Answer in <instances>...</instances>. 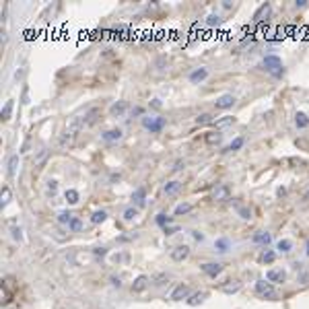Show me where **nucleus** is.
<instances>
[{
    "label": "nucleus",
    "instance_id": "obj_53",
    "mask_svg": "<svg viewBox=\"0 0 309 309\" xmlns=\"http://www.w3.org/2000/svg\"><path fill=\"white\" fill-rule=\"evenodd\" d=\"M305 252H307V256H309V242H307V250H305Z\"/></svg>",
    "mask_w": 309,
    "mask_h": 309
},
{
    "label": "nucleus",
    "instance_id": "obj_8",
    "mask_svg": "<svg viewBox=\"0 0 309 309\" xmlns=\"http://www.w3.org/2000/svg\"><path fill=\"white\" fill-rule=\"evenodd\" d=\"M122 136H124V132L120 130V128H110V130H106V132L101 134V140H106V142H118Z\"/></svg>",
    "mask_w": 309,
    "mask_h": 309
},
{
    "label": "nucleus",
    "instance_id": "obj_39",
    "mask_svg": "<svg viewBox=\"0 0 309 309\" xmlns=\"http://www.w3.org/2000/svg\"><path fill=\"white\" fill-rule=\"evenodd\" d=\"M242 146H244V138H242V136H239V138H235V140H233V142H231L225 150H239Z\"/></svg>",
    "mask_w": 309,
    "mask_h": 309
},
{
    "label": "nucleus",
    "instance_id": "obj_11",
    "mask_svg": "<svg viewBox=\"0 0 309 309\" xmlns=\"http://www.w3.org/2000/svg\"><path fill=\"white\" fill-rule=\"evenodd\" d=\"M220 140H222V134L218 130H208L204 134V142L208 146H216V144H220Z\"/></svg>",
    "mask_w": 309,
    "mask_h": 309
},
{
    "label": "nucleus",
    "instance_id": "obj_3",
    "mask_svg": "<svg viewBox=\"0 0 309 309\" xmlns=\"http://www.w3.org/2000/svg\"><path fill=\"white\" fill-rule=\"evenodd\" d=\"M256 293L260 297H264V299H270V297L276 295V293H274V284L268 282V280H258L256 282Z\"/></svg>",
    "mask_w": 309,
    "mask_h": 309
},
{
    "label": "nucleus",
    "instance_id": "obj_26",
    "mask_svg": "<svg viewBox=\"0 0 309 309\" xmlns=\"http://www.w3.org/2000/svg\"><path fill=\"white\" fill-rule=\"evenodd\" d=\"M64 198H66L68 204H78V198H80V196H78L76 190H72V188H70V190H66V192H64Z\"/></svg>",
    "mask_w": 309,
    "mask_h": 309
},
{
    "label": "nucleus",
    "instance_id": "obj_47",
    "mask_svg": "<svg viewBox=\"0 0 309 309\" xmlns=\"http://www.w3.org/2000/svg\"><path fill=\"white\" fill-rule=\"evenodd\" d=\"M176 231H180V227H176V225H167V227H165V233H167V235H174Z\"/></svg>",
    "mask_w": 309,
    "mask_h": 309
},
{
    "label": "nucleus",
    "instance_id": "obj_1",
    "mask_svg": "<svg viewBox=\"0 0 309 309\" xmlns=\"http://www.w3.org/2000/svg\"><path fill=\"white\" fill-rule=\"evenodd\" d=\"M142 126L148 132L157 134V132H161L165 128V118H161V116H146V118H142Z\"/></svg>",
    "mask_w": 309,
    "mask_h": 309
},
{
    "label": "nucleus",
    "instance_id": "obj_48",
    "mask_svg": "<svg viewBox=\"0 0 309 309\" xmlns=\"http://www.w3.org/2000/svg\"><path fill=\"white\" fill-rule=\"evenodd\" d=\"M167 278H169V276H167V274H159V276H157V278H154V284H163V282H165Z\"/></svg>",
    "mask_w": 309,
    "mask_h": 309
},
{
    "label": "nucleus",
    "instance_id": "obj_2",
    "mask_svg": "<svg viewBox=\"0 0 309 309\" xmlns=\"http://www.w3.org/2000/svg\"><path fill=\"white\" fill-rule=\"evenodd\" d=\"M264 68L266 72H270L272 76H282V62L278 56H266L264 58Z\"/></svg>",
    "mask_w": 309,
    "mask_h": 309
},
{
    "label": "nucleus",
    "instance_id": "obj_12",
    "mask_svg": "<svg viewBox=\"0 0 309 309\" xmlns=\"http://www.w3.org/2000/svg\"><path fill=\"white\" fill-rule=\"evenodd\" d=\"M206 76H208V68H196V70H192L190 72V82H194V84H200L202 80H206Z\"/></svg>",
    "mask_w": 309,
    "mask_h": 309
},
{
    "label": "nucleus",
    "instance_id": "obj_27",
    "mask_svg": "<svg viewBox=\"0 0 309 309\" xmlns=\"http://www.w3.org/2000/svg\"><path fill=\"white\" fill-rule=\"evenodd\" d=\"M233 122H235V118H233V116H225V118H220V120H214V126H216V130H218V128L231 126Z\"/></svg>",
    "mask_w": 309,
    "mask_h": 309
},
{
    "label": "nucleus",
    "instance_id": "obj_32",
    "mask_svg": "<svg viewBox=\"0 0 309 309\" xmlns=\"http://www.w3.org/2000/svg\"><path fill=\"white\" fill-rule=\"evenodd\" d=\"M82 229V220L78 216H74L70 222H68V231H72V233H78Z\"/></svg>",
    "mask_w": 309,
    "mask_h": 309
},
{
    "label": "nucleus",
    "instance_id": "obj_4",
    "mask_svg": "<svg viewBox=\"0 0 309 309\" xmlns=\"http://www.w3.org/2000/svg\"><path fill=\"white\" fill-rule=\"evenodd\" d=\"M229 194H231L229 186H225V184H216V186L212 188L210 198L216 200V202H225V200H229Z\"/></svg>",
    "mask_w": 309,
    "mask_h": 309
},
{
    "label": "nucleus",
    "instance_id": "obj_28",
    "mask_svg": "<svg viewBox=\"0 0 309 309\" xmlns=\"http://www.w3.org/2000/svg\"><path fill=\"white\" fill-rule=\"evenodd\" d=\"M196 124H200V126H204V124H214V116L212 114H200L196 118Z\"/></svg>",
    "mask_w": 309,
    "mask_h": 309
},
{
    "label": "nucleus",
    "instance_id": "obj_7",
    "mask_svg": "<svg viewBox=\"0 0 309 309\" xmlns=\"http://www.w3.org/2000/svg\"><path fill=\"white\" fill-rule=\"evenodd\" d=\"M233 103H235V97H233L231 93H227V95L216 97L214 108H216V110H229V108H233Z\"/></svg>",
    "mask_w": 309,
    "mask_h": 309
},
{
    "label": "nucleus",
    "instance_id": "obj_30",
    "mask_svg": "<svg viewBox=\"0 0 309 309\" xmlns=\"http://www.w3.org/2000/svg\"><path fill=\"white\" fill-rule=\"evenodd\" d=\"M295 124H297V128H307V126H309V118H307L303 112H299V114L295 116Z\"/></svg>",
    "mask_w": 309,
    "mask_h": 309
},
{
    "label": "nucleus",
    "instance_id": "obj_9",
    "mask_svg": "<svg viewBox=\"0 0 309 309\" xmlns=\"http://www.w3.org/2000/svg\"><path fill=\"white\" fill-rule=\"evenodd\" d=\"M202 272H204V274H208L210 278H216L218 274L222 272V264H218V262H208V264H202Z\"/></svg>",
    "mask_w": 309,
    "mask_h": 309
},
{
    "label": "nucleus",
    "instance_id": "obj_16",
    "mask_svg": "<svg viewBox=\"0 0 309 309\" xmlns=\"http://www.w3.org/2000/svg\"><path fill=\"white\" fill-rule=\"evenodd\" d=\"M284 276H286V274H284L282 270H276V268H272V270L266 272V280L272 282V284H274V282H282Z\"/></svg>",
    "mask_w": 309,
    "mask_h": 309
},
{
    "label": "nucleus",
    "instance_id": "obj_38",
    "mask_svg": "<svg viewBox=\"0 0 309 309\" xmlns=\"http://www.w3.org/2000/svg\"><path fill=\"white\" fill-rule=\"evenodd\" d=\"M214 248H216V252H227L229 250V242H227V239H216Z\"/></svg>",
    "mask_w": 309,
    "mask_h": 309
},
{
    "label": "nucleus",
    "instance_id": "obj_54",
    "mask_svg": "<svg viewBox=\"0 0 309 309\" xmlns=\"http://www.w3.org/2000/svg\"><path fill=\"white\" fill-rule=\"evenodd\" d=\"M305 200H309V192H307V194H305Z\"/></svg>",
    "mask_w": 309,
    "mask_h": 309
},
{
    "label": "nucleus",
    "instance_id": "obj_10",
    "mask_svg": "<svg viewBox=\"0 0 309 309\" xmlns=\"http://www.w3.org/2000/svg\"><path fill=\"white\" fill-rule=\"evenodd\" d=\"M126 110H128L126 101H114L112 108H110V114H112V118H122L126 114Z\"/></svg>",
    "mask_w": 309,
    "mask_h": 309
},
{
    "label": "nucleus",
    "instance_id": "obj_45",
    "mask_svg": "<svg viewBox=\"0 0 309 309\" xmlns=\"http://www.w3.org/2000/svg\"><path fill=\"white\" fill-rule=\"evenodd\" d=\"M148 108H152V110H161V108H163V103H161V99H152V101L148 103Z\"/></svg>",
    "mask_w": 309,
    "mask_h": 309
},
{
    "label": "nucleus",
    "instance_id": "obj_41",
    "mask_svg": "<svg viewBox=\"0 0 309 309\" xmlns=\"http://www.w3.org/2000/svg\"><path fill=\"white\" fill-rule=\"evenodd\" d=\"M204 297H206V293H194L188 303H190V305H198V303H202V301H204Z\"/></svg>",
    "mask_w": 309,
    "mask_h": 309
},
{
    "label": "nucleus",
    "instance_id": "obj_37",
    "mask_svg": "<svg viewBox=\"0 0 309 309\" xmlns=\"http://www.w3.org/2000/svg\"><path fill=\"white\" fill-rule=\"evenodd\" d=\"M237 212H239V216H242V218H250L252 216V210L248 208V206H242V204H237Z\"/></svg>",
    "mask_w": 309,
    "mask_h": 309
},
{
    "label": "nucleus",
    "instance_id": "obj_34",
    "mask_svg": "<svg viewBox=\"0 0 309 309\" xmlns=\"http://www.w3.org/2000/svg\"><path fill=\"white\" fill-rule=\"evenodd\" d=\"M10 202V188L8 186H4L2 188V196H0V204H2V208Z\"/></svg>",
    "mask_w": 309,
    "mask_h": 309
},
{
    "label": "nucleus",
    "instance_id": "obj_40",
    "mask_svg": "<svg viewBox=\"0 0 309 309\" xmlns=\"http://www.w3.org/2000/svg\"><path fill=\"white\" fill-rule=\"evenodd\" d=\"M276 248H278L280 252H284V254H286V252H290V248H293V244H290L288 239H280V242H278V246H276Z\"/></svg>",
    "mask_w": 309,
    "mask_h": 309
},
{
    "label": "nucleus",
    "instance_id": "obj_33",
    "mask_svg": "<svg viewBox=\"0 0 309 309\" xmlns=\"http://www.w3.org/2000/svg\"><path fill=\"white\" fill-rule=\"evenodd\" d=\"M106 218H108V212L106 210H95L91 214V222H95V225H99V222H103Z\"/></svg>",
    "mask_w": 309,
    "mask_h": 309
},
{
    "label": "nucleus",
    "instance_id": "obj_5",
    "mask_svg": "<svg viewBox=\"0 0 309 309\" xmlns=\"http://www.w3.org/2000/svg\"><path fill=\"white\" fill-rule=\"evenodd\" d=\"M188 295H190V286L182 282V284H178L174 290H171L169 299H171V301H182V299H188Z\"/></svg>",
    "mask_w": 309,
    "mask_h": 309
},
{
    "label": "nucleus",
    "instance_id": "obj_51",
    "mask_svg": "<svg viewBox=\"0 0 309 309\" xmlns=\"http://www.w3.org/2000/svg\"><path fill=\"white\" fill-rule=\"evenodd\" d=\"M192 235H194V239H198V242H202V239H204V235L200 231H192Z\"/></svg>",
    "mask_w": 309,
    "mask_h": 309
},
{
    "label": "nucleus",
    "instance_id": "obj_17",
    "mask_svg": "<svg viewBox=\"0 0 309 309\" xmlns=\"http://www.w3.org/2000/svg\"><path fill=\"white\" fill-rule=\"evenodd\" d=\"M16 169H19V154H10V159L6 163V176L8 178H14Z\"/></svg>",
    "mask_w": 309,
    "mask_h": 309
},
{
    "label": "nucleus",
    "instance_id": "obj_19",
    "mask_svg": "<svg viewBox=\"0 0 309 309\" xmlns=\"http://www.w3.org/2000/svg\"><path fill=\"white\" fill-rule=\"evenodd\" d=\"M252 242H254V244H260V246H268V244H270V233H266V231H258V233H254Z\"/></svg>",
    "mask_w": 309,
    "mask_h": 309
},
{
    "label": "nucleus",
    "instance_id": "obj_29",
    "mask_svg": "<svg viewBox=\"0 0 309 309\" xmlns=\"http://www.w3.org/2000/svg\"><path fill=\"white\" fill-rule=\"evenodd\" d=\"M72 218H74V216L68 212V210H62V212H58V216H56V220L60 222V225H66V227H68V222H70Z\"/></svg>",
    "mask_w": 309,
    "mask_h": 309
},
{
    "label": "nucleus",
    "instance_id": "obj_46",
    "mask_svg": "<svg viewBox=\"0 0 309 309\" xmlns=\"http://www.w3.org/2000/svg\"><path fill=\"white\" fill-rule=\"evenodd\" d=\"M93 256H95V258H103V256H108V250H106V248H97V250L93 252Z\"/></svg>",
    "mask_w": 309,
    "mask_h": 309
},
{
    "label": "nucleus",
    "instance_id": "obj_43",
    "mask_svg": "<svg viewBox=\"0 0 309 309\" xmlns=\"http://www.w3.org/2000/svg\"><path fill=\"white\" fill-rule=\"evenodd\" d=\"M56 190H58V182L50 180V182H48V194H52V196H54V194H56Z\"/></svg>",
    "mask_w": 309,
    "mask_h": 309
},
{
    "label": "nucleus",
    "instance_id": "obj_18",
    "mask_svg": "<svg viewBox=\"0 0 309 309\" xmlns=\"http://www.w3.org/2000/svg\"><path fill=\"white\" fill-rule=\"evenodd\" d=\"M180 188H182V182L174 180V182H167V184L163 186V192H165L167 196H174V194H178V192H180Z\"/></svg>",
    "mask_w": 309,
    "mask_h": 309
},
{
    "label": "nucleus",
    "instance_id": "obj_50",
    "mask_svg": "<svg viewBox=\"0 0 309 309\" xmlns=\"http://www.w3.org/2000/svg\"><path fill=\"white\" fill-rule=\"evenodd\" d=\"M184 161H176V165H174V171H180V169H184Z\"/></svg>",
    "mask_w": 309,
    "mask_h": 309
},
{
    "label": "nucleus",
    "instance_id": "obj_23",
    "mask_svg": "<svg viewBox=\"0 0 309 309\" xmlns=\"http://www.w3.org/2000/svg\"><path fill=\"white\" fill-rule=\"evenodd\" d=\"M0 301H2V305H8V303L12 301V293L8 290V286H6V284L0 286Z\"/></svg>",
    "mask_w": 309,
    "mask_h": 309
},
{
    "label": "nucleus",
    "instance_id": "obj_44",
    "mask_svg": "<svg viewBox=\"0 0 309 309\" xmlns=\"http://www.w3.org/2000/svg\"><path fill=\"white\" fill-rule=\"evenodd\" d=\"M10 233H12V237H14V239H19V242L23 239V231H21V227H12V229H10Z\"/></svg>",
    "mask_w": 309,
    "mask_h": 309
},
{
    "label": "nucleus",
    "instance_id": "obj_49",
    "mask_svg": "<svg viewBox=\"0 0 309 309\" xmlns=\"http://www.w3.org/2000/svg\"><path fill=\"white\" fill-rule=\"evenodd\" d=\"M23 103H25V106L29 103V89L27 87H23Z\"/></svg>",
    "mask_w": 309,
    "mask_h": 309
},
{
    "label": "nucleus",
    "instance_id": "obj_6",
    "mask_svg": "<svg viewBox=\"0 0 309 309\" xmlns=\"http://www.w3.org/2000/svg\"><path fill=\"white\" fill-rule=\"evenodd\" d=\"M188 256H190V248L188 246H176L171 250V260L174 262H184Z\"/></svg>",
    "mask_w": 309,
    "mask_h": 309
},
{
    "label": "nucleus",
    "instance_id": "obj_14",
    "mask_svg": "<svg viewBox=\"0 0 309 309\" xmlns=\"http://www.w3.org/2000/svg\"><path fill=\"white\" fill-rule=\"evenodd\" d=\"M132 202L138 206V208H142V206L146 204V190L144 188H136L134 194H132Z\"/></svg>",
    "mask_w": 309,
    "mask_h": 309
},
{
    "label": "nucleus",
    "instance_id": "obj_31",
    "mask_svg": "<svg viewBox=\"0 0 309 309\" xmlns=\"http://www.w3.org/2000/svg\"><path fill=\"white\" fill-rule=\"evenodd\" d=\"M122 216H124V220H126V222H132L136 216H138V208H134V206H130V208H126V210H124V214H122Z\"/></svg>",
    "mask_w": 309,
    "mask_h": 309
},
{
    "label": "nucleus",
    "instance_id": "obj_13",
    "mask_svg": "<svg viewBox=\"0 0 309 309\" xmlns=\"http://www.w3.org/2000/svg\"><path fill=\"white\" fill-rule=\"evenodd\" d=\"M148 284H150V278L142 274V276H138L132 282V293H142V290H146Z\"/></svg>",
    "mask_w": 309,
    "mask_h": 309
},
{
    "label": "nucleus",
    "instance_id": "obj_52",
    "mask_svg": "<svg viewBox=\"0 0 309 309\" xmlns=\"http://www.w3.org/2000/svg\"><path fill=\"white\" fill-rule=\"evenodd\" d=\"M132 116H142V108H134L132 110Z\"/></svg>",
    "mask_w": 309,
    "mask_h": 309
},
{
    "label": "nucleus",
    "instance_id": "obj_35",
    "mask_svg": "<svg viewBox=\"0 0 309 309\" xmlns=\"http://www.w3.org/2000/svg\"><path fill=\"white\" fill-rule=\"evenodd\" d=\"M46 159H48V148H42V150H40V154H38V157L33 159V165H36V167H40V165H42V163H44Z\"/></svg>",
    "mask_w": 309,
    "mask_h": 309
},
{
    "label": "nucleus",
    "instance_id": "obj_25",
    "mask_svg": "<svg viewBox=\"0 0 309 309\" xmlns=\"http://www.w3.org/2000/svg\"><path fill=\"white\" fill-rule=\"evenodd\" d=\"M274 258H276V254H274L272 250H264V252L260 254V262H262V264H272Z\"/></svg>",
    "mask_w": 309,
    "mask_h": 309
},
{
    "label": "nucleus",
    "instance_id": "obj_20",
    "mask_svg": "<svg viewBox=\"0 0 309 309\" xmlns=\"http://www.w3.org/2000/svg\"><path fill=\"white\" fill-rule=\"evenodd\" d=\"M97 118H99V110H97V108L89 110L87 114H84V124H87V126H93V124L97 122Z\"/></svg>",
    "mask_w": 309,
    "mask_h": 309
},
{
    "label": "nucleus",
    "instance_id": "obj_36",
    "mask_svg": "<svg viewBox=\"0 0 309 309\" xmlns=\"http://www.w3.org/2000/svg\"><path fill=\"white\" fill-rule=\"evenodd\" d=\"M154 222H157V225L159 227H167L169 225V222H171V216H167V214H157V218H154Z\"/></svg>",
    "mask_w": 309,
    "mask_h": 309
},
{
    "label": "nucleus",
    "instance_id": "obj_22",
    "mask_svg": "<svg viewBox=\"0 0 309 309\" xmlns=\"http://www.w3.org/2000/svg\"><path fill=\"white\" fill-rule=\"evenodd\" d=\"M190 210H192V204H190V202H180V204L176 206L174 214H176V216H182V214H188Z\"/></svg>",
    "mask_w": 309,
    "mask_h": 309
},
{
    "label": "nucleus",
    "instance_id": "obj_42",
    "mask_svg": "<svg viewBox=\"0 0 309 309\" xmlns=\"http://www.w3.org/2000/svg\"><path fill=\"white\" fill-rule=\"evenodd\" d=\"M206 23H208L210 27H216V25H220V16H218V14H208Z\"/></svg>",
    "mask_w": 309,
    "mask_h": 309
},
{
    "label": "nucleus",
    "instance_id": "obj_21",
    "mask_svg": "<svg viewBox=\"0 0 309 309\" xmlns=\"http://www.w3.org/2000/svg\"><path fill=\"white\" fill-rule=\"evenodd\" d=\"M12 106H14V101H12V99H8V101L4 103L2 112H0V118H2V122H6V120H10V114H12Z\"/></svg>",
    "mask_w": 309,
    "mask_h": 309
},
{
    "label": "nucleus",
    "instance_id": "obj_15",
    "mask_svg": "<svg viewBox=\"0 0 309 309\" xmlns=\"http://www.w3.org/2000/svg\"><path fill=\"white\" fill-rule=\"evenodd\" d=\"M268 14H270V4H268V2H264L260 8H258V10L254 12V21H256V23H262V21H266V19H268Z\"/></svg>",
    "mask_w": 309,
    "mask_h": 309
},
{
    "label": "nucleus",
    "instance_id": "obj_24",
    "mask_svg": "<svg viewBox=\"0 0 309 309\" xmlns=\"http://www.w3.org/2000/svg\"><path fill=\"white\" fill-rule=\"evenodd\" d=\"M239 288H242V282H237V280H229V284H225V286H222V293L231 295V293H237Z\"/></svg>",
    "mask_w": 309,
    "mask_h": 309
}]
</instances>
